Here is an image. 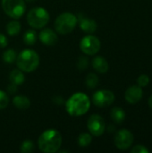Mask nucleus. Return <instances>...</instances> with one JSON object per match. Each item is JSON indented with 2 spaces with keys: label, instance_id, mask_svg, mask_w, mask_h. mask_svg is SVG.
I'll list each match as a JSON object with an SVG mask.
<instances>
[{
  "label": "nucleus",
  "instance_id": "f257e3e1",
  "mask_svg": "<svg viewBox=\"0 0 152 153\" xmlns=\"http://www.w3.org/2000/svg\"><path fill=\"white\" fill-rule=\"evenodd\" d=\"M90 108L89 97L82 92L73 94L65 103L67 113L72 117H80L86 114Z\"/></svg>",
  "mask_w": 152,
  "mask_h": 153
},
{
  "label": "nucleus",
  "instance_id": "f03ea898",
  "mask_svg": "<svg viewBox=\"0 0 152 153\" xmlns=\"http://www.w3.org/2000/svg\"><path fill=\"white\" fill-rule=\"evenodd\" d=\"M62 144V136L55 129H48L43 132L38 141L39 149L45 153H55L58 152Z\"/></svg>",
  "mask_w": 152,
  "mask_h": 153
},
{
  "label": "nucleus",
  "instance_id": "7ed1b4c3",
  "mask_svg": "<svg viewBox=\"0 0 152 153\" xmlns=\"http://www.w3.org/2000/svg\"><path fill=\"white\" fill-rule=\"evenodd\" d=\"M17 67L26 73H30L36 70L39 65V56L36 51L32 49H24L16 57Z\"/></svg>",
  "mask_w": 152,
  "mask_h": 153
},
{
  "label": "nucleus",
  "instance_id": "20e7f679",
  "mask_svg": "<svg viewBox=\"0 0 152 153\" xmlns=\"http://www.w3.org/2000/svg\"><path fill=\"white\" fill-rule=\"evenodd\" d=\"M78 18L72 13H63L55 21L56 30L62 35L71 33L76 27Z\"/></svg>",
  "mask_w": 152,
  "mask_h": 153
},
{
  "label": "nucleus",
  "instance_id": "39448f33",
  "mask_svg": "<svg viewBox=\"0 0 152 153\" xmlns=\"http://www.w3.org/2000/svg\"><path fill=\"white\" fill-rule=\"evenodd\" d=\"M27 22L34 29H42L49 22V13L43 7H35L27 14Z\"/></svg>",
  "mask_w": 152,
  "mask_h": 153
},
{
  "label": "nucleus",
  "instance_id": "423d86ee",
  "mask_svg": "<svg viewBox=\"0 0 152 153\" xmlns=\"http://www.w3.org/2000/svg\"><path fill=\"white\" fill-rule=\"evenodd\" d=\"M2 7L4 13L11 18H21L26 10L24 0H2Z\"/></svg>",
  "mask_w": 152,
  "mask_h": 153
},
{
  "label": "nucleus",
  "instance_id": "0eeeda50",
  "mask_svg": "<svg viewBox=\"0 0 152 153\" xmlns=\"http://www.w3.org/2000/svg\"><path fill=\"white\" fill-rule=\"evenodd\" d=\"M100 47L101 44L99 39L93 35H88L83 37L80 42L81 50L84 54L89 56H93L97 54L99 51Z\"/></svg>",
  "mask_w": 152,
  "mask_h": 153
},
{
  "label": "nucleus",
  "instance_id": "6e6552de",
  "mask_svg": "<svg viewBox=\"0 0 152 153\" xmlns=\"http://www.w3.org/2000/svg\"><path fill=\"white\" fill-rule=\"evenodd\" d=\"M92 101L99 108H107L115 101V94L108 90H100L92 95Z\"/></svg>",
  "mask_w": 152,
  "mask_h": 153
},
{
  "label": "nucleus",
  "instance_id": "1a4fd4ad",
  "mask_svg": "<svg viewBox=\"0 0 152 153\" xmlns=\"http://www.w3.org/2000/svg\"><path fill=\"white\" fill-rule=\"evenodd\" d=\"M133 134L127 129L119 130L115 136V145L117 149L125 151L129 149L133 143Z\"/></svg>",
  "mask_w": 152,
  "mask_h": 153
},
{
  "label": "nucleus",
  "instance_id": "9d476101",
  "mask_svg": "<svg viewBox=\"0 0 152 153\" xmlns=\"http://www.w3.org/2000/svg\"><path fill=\"white\" fill-rule=\"evenodd\" d=\"M88 129L90 132V134L94 136H101L106 128V123L103 117L98 114L92 115L89 119H88Z\"/></svg>",
  "mask_w": 152,
  "mask_h": 153
},
{
  "label": "nucleus",
  "instance_id": "9b49d317",
  "mask_svg": "<svg viewBox=\"0 0 152 153\" xmlns=\"http://www.w3.org/2000/svg\"><path fill=\"white\" fill-rule=\"evenodd\" d=\"M143 96V91L142 87H140L139 85H132L130 86L125 94V100L129 103V104H137Z\"/></svg>",
  "mask_w": 152,
  "mask_h": 153
},
{
  "label": "nucleus",
  "instance_id": "f8f14e48",
  "mask_svg": "<svg viewBox=\"0 0 152 153\" xmlns=\"http://www.w3.org/2000/svg\"><path fill=\"white\" fill-rule=\"evenodd\" d=\"M39 40L46 46H54L57 43L58 38L56 33L51 29H44L39 32Z\"/></svg>",
  "mask_w": 152,
  "mask_h": 153
},
{
  "label": "nucleus",
  "instance_id": "ddd939ff",
  "mask_svg": "<svg viewBox=\"0 0 152 153\" xmlns=\"http://www.w3.org/2000/svg\"><path fill=\"white\" fill-rule=\"evenodd\" d=\"M79 22H80V28L86 33L91 34L96 31L98 25L97 22L90 18L87 17H80L79 16Z\"/></svg>",
  "mask_w": 152,
  "mask_h": 153
},
{
  "label": "nucleus",
  "instance_id": "4468645a",
  "mask_svg": "<svg viewBox=\"0 0 152 153\" xmlns=\"http://www.w3.org/2000/svg\"><path fill=\"white\" fill-rule=\"evenodd\" d=\"M91 64L94 70L97 71L98 73L105 74L108 71L109 68L108 63L103 56H96L95 58H93Z\"/></svg>",
  "mask_w": 152,
  "mask_h": 153
},
{
  "label": "nucleus",
  "instance_id": "2eb2a0df",
  "mask_svg": "<svg viewBox=\"0 0 152 153\" xmlns=\"http://www.w3.org/2000/svg\"><path fill=\"white\" fill-rule=\"evenodd\" d=\"M13 106L20 110H26L30 106V100L26 96L18 95L13 99Z\"/></svg>",
  "mask_w": 152,
  "mask_h": 153
},
{
  "label": "nucleus",
  "instance_id": "dca6fc26",
  "mask_svg": "<svg viewBox=\"0 0 152 153\" xmlns=\"http://www.w3.org/2000/svg\"><path fill=\"white\" fill-rule=\"evenodd\" d=\"M110 117L112 118V120L116 123V124H122L126 117V114L125 112V110L122 108L119 107H116L114 108H112L111 112H110Z\"/></svg>",
  "mask_w": 152,
  "mask_h": 153
},
{
  "label": "nucleus",
  "instance_id": "f3484780",
  "mask_svg": "<svg viewBox=\"0 0 152 153\" xmlns=\"http://www.w3.org/2000/svg\"><path fill=\"white\" fill-rule=\"evenodd\" d=\"M24 80H25L24 74H23L22 71H21L20 69L19 70L14 69L9 74V81H10V82L14 84V85H16V86L22 84L24 82Z\"/></svg>",
  "mask_w": 152,
  "mask_h": 153
},
{
  "label": "nucleus",
  "instance_id": "a211bd4d",
  "mask_svg": "<svg viewBox=\"0 0 152 153\" xmlns=\"http://www.w3.org/2000/svg\"><path fill=\"white\" fill-rule=\"evenodd\" d=\"M6 31L10 36H15L21 31V24L17 21H11L6 25Z\"/></svg>",
  "mask_w": 152,
  "mask_h": 153
},
{
  "label": "nucleus",
  "instance_id": "6ab92c4d",
  "mask_svg": "<svg viewBox=\"0 0 152 153\" xmlns=\"http://www.w3.org/2000/svg\"><path fill=\"white\" fill-rule=\"evenodd\" d=\"M36 39H37V35H36L35 30H27L23 35V42L28 46H31L35 44Z\"/></svg>",
  "mask_w": 152,
  "mask_h": 153
},
{
  "label": "nucleus",
  "instance_id": "aec40b11",
  "mask_svg": "<svg viewBox=\"0 0 152 153\" xmlns=\"http://www.w3.org/2000/svg\"><path fill=\"white\" fill-rule=\"evenodd\" d=\"M91 141H92L91 135L90 134L83 133V134H81L78 137V145L80 147L85 148V147H88L91 143Z\"/></svg>",
  "mask_w": 152,
  "mask_h": 153
},
{
  "label": "nucleus",
  "instance_id": "412c9836",
  "mask_svg": "<svg viewBox=\"0 0 152 153\" xmlns=\"http://www.w3.org/2000/svg\"><path fill=\"white\" fill-rule=\"evenodd\" d=\"M16 57H17L16 53L12 48L5 50L4 52V54H3V60L6 64H13V63H14L15 60H16Z\"/></svg>",
  "mask_w": 152,
  "mask_h": 153
},
{
  "label": "nucleus",
  "instance_id": "4be33fe9",
  "mask_svg": "<svg viewBox=\"0 0 152 153\" xmlns=\"http://www.w3.org/2000/svg\"><path fill=\"white\" fill-rule=\"evenodd\" d=\"M85 83L90 89H94L99 84V77L95 74H89L85 79Z\"/></svg>",
  "mask_w": 152,
  "mask_h": 153
},
{
  "label": "nucleus",
  "instance_id": "5701e85b",
  "mask_svg": "<svg viewBox=\"0 0 152 153\" xmlns=\"http://www.w3.org/2000/svg\"><path fill=\"white\" fill-rule=\"evenodd\" d=\"M34 150V144L31 141L26 140L24 141L20 147V151L22 153H30L33 152Z\"/></svg>",
  "mask_w": 152,
  "mask_h": 153
},
{
  "label": "nucleus",
  "instance_id": "b1692460",
  "mask_svg": "<svg viewBox=\"0 0 152 153\" xmlns=\"http://www.w3.org/2000/svg\"><path fill=\"white\" fill-rule=\"evenodd\" d=\"M9 103V98L7 96V94L0 90V110L1 109H4Z\"/></svg>",
  "mask_w": 152,
  "mask_h": 153
},
{
  "label": "nucleus",
  "instance_id": "393cba45",
  "mask_svg": "<svg viewBox=\"0 0 152 153\" xmlns=\"http://www.w3.org/2000/svg\"><path fill=\"white\" fill-rule=\"evenodd\" d=\"M150 83V77L147 74H142L137 79V84L140 87H145Z\"/></svg>",
  "mask_w": 152,
  "mask_h": 153
},
{
  "label": "nucleus",
  "instance_id": "a878e982",
  "mask_svg": "<svg viewBox=\"0 0 152 153\" xmlns=\"http://www.w3.org/2000/svg\"><path fill=\"white\" fill-rule=\"evenodd\" d=\"M89 65V59L85 56H81L78 59L77 62V67L79 70H84L88 67Z\"/></svg>",
  "mask_w": 152,
  "mask_h": 153
},
{
  "label": "nucleus",
  "instance_id": "bb28decb",
  "mask_svg": "<svg viewBox=\"0 0 152 153\" xmlns=\"http://www.w3.org/2000/svg\"><path fill=\"white\" fill-rule=\"evenodd\" d=\"M132 153H149L150 150L148 148H146L144 145H136L134 146L132 150H131Z\"/></svg>",
  "mask_w": 152,
  "mask_h": 153
},
{
  "label": "nucleus",
  "instance_id": "cd10ccee",
  "mask_svg": "<svg viewBox=\"0 0 152 153\" xmlns=\"http://www.w3.org/2000/svg\"><path fill=\"white\" fill-rule=\"evenodd\" d=\"M7 44H8V40L6 39V37L4 34L0 33V48H4L7 46Z\"/></svg>",
  "mask_w": 152,
  "mask_h": 153
},
{
  "label": "nucleus",
  "instance_id": "c85d7f7f",
  "mask_svg": "<svg viewBox=\"0 0 152 153\" xmlns=\"http://www.w3.org/2000/svg\"><path fill=\"white\" fill-rule=\"evenodd\" d=\"M7 91L11 93V94H13L17 91V89H16V85L11 83L8 87H7Z\"/></svg>",
  "mask_w": 152,
  "mask_h": 153
},
{
  "label": "nucleus",
  "instance_id": "c756f323",
  "mask_svg": "<svg viewBox=\"0 0 152 153\" xmlns=\"http://www.w3.org/2000/svg\"><path fill=\"white\" fill-rule=\"evenodd\" d=\"M149 106L151 107V108H152V95L149 99Z\"/></svg>",
  "mask_w": 152,
  "mask_h": 153
},
{
  "label": "nucleus",
  "instance_id": "7c9ffc66",
  "mask_svg": "<svg viewBox=\"0 0 152 153\" xmlns=\"http://www.w3.org/2000/svg\"><path fill=\"white\" fill-rule=\"evenodd\" d=\"M26 2H28V3H32V2H34L35 0H25Z\"/></svg>",
  "mask_w": 152,
  "mask_h": 153
}]
</instances>
